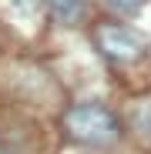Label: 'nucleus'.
Wrapping results in <instances>:
<instances>
[{"instance_id":"obj_3","label":"nucleus","mask_w":151,"mask_h":154,"mask_svg":"<svg viewBox=\"0 0 151 154\" xmlns=\"http://www.w3.org/2000/svg\"><path fill=\"white\" fill-rule=\"evenodd\" d=\"M4 10H7V17L17 23V27H24V30H34L37 23H40V0H4Z\"/></svg>"},{"instance_id":"obj_4","label":"nucleus","mask_w":151,"mask_h":154,"mask_svg":"<svg viewBox=\"0 0 151 154\" xmlns=\"http://www.w3.org/2000/svg\"><path fill=\"white\" fill-rule=\"evenodd\" d=\"M47 10H50V17L57 23H64V27H71V23H77L84 17V4L81 0H47Z\"/></svg>"},{"instance_id":"obj_1","label":"nucleus","mask_w":151,"mask_h":154,"mask_svg":"<svg viewBox=\"0 0 151 154\" xmlns=\"http://www.w3.org/2000/svg\"><path fill=\"white\" fill-rule=\"evenodd\" d=\"M64 127L74 141L81 144H108L118 134V121L104 104H94V100H81L64 114Z\"/></svg>"},{"instance_id":"obj_2","label":"nucleus","mask_w":151,"mask_h":154,"mask_svg":"<svg viewBox=\"0 0 151 154\" xmlns=\"http://www.w3.org/2000/svg\"><path fill=\"white\" fill-rule=\"evenodd\" d=\"M97 47L104 50V57L118 60V64H131L144 54V44L134 30L128 27H118V23H104L97 27Z\"/></svg>"},{"instance_id":"obj_5","label":"nucleus","mask_w":151,"mask_h":154,"mask_svg":"<svg viewBox=\"0 0 151 154\" xmlns=\"http://www.w3.org/2000/svg\"><path fill=\"white\" fill-rule=\"evenodd\" d=\"M134 127H138L141 137H151V104L138 107V114H134Z\"/></svg>"},{"instance_id":"obj_6","label":"nucleus","mask_w":151,"mask_h":154,"mask_svg":"<svg viewBox=\"0 0 151 154\" xmlns=\"http://www.w3.org/2000/svg\"><path fill=\"white\" fill-rule=\"evenodd\" d=\"M141 4H144V0H108V7L118 10V14H131V10H138Z\"/></svg>"}]
</instances>
